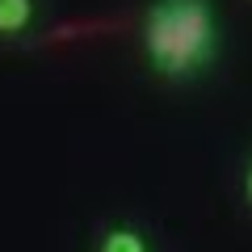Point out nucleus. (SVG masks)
Returning a JSON list of instances; mask_svg holds the SVG:
<instances>
[{
    "mask_svg": "<svg viewBox=\"0 0 252 252\" xmlns=\"http://www.w3.org/2000/svg\"><path fill=\"white\" fill-rule=\"evenodd\" d=\"M143 51L168 80H193L219 55V17L210 0H156L143 17Z\"/></svg>",
    "mask_w": 252,
    "mask_h": 252,
    "instance_id": "f257e3e1",
    "label": "nucleus"
},
{
    "mask_svg": "<svg viewBox=\"0 0 252 252\" xmlns=\"http://www.w3.org/2000/svg\"><path fill=\"white\" fill-rule=\"evenodd\" d=\"M34 21V0H0V34H21Z\"/></svg>",
    "mask_w": 252,
    "mask_h": 252,
    "instance_id": "f03ea898",
    "label": "nucleus"
},
{
    "mask_svg": "<svg viewBox=\"0 0 252 252\" xmlns=\"http://www.w3.org/2000/svg\"><path fill=\"white\" fill-rule=\"evenodd\" d=\"M97 252H147V240L135 231V227H109Z\"/></svg>",
    "mask_w": 252,
    "mask_h": 252,
    "instance_id": "7ed1b4c3",
    "label": "nucleus"
},
{
    "mask_svg": "<svg viewBox=\"0 0 252 252\" xmlns=\"http://www.w3.org/2000/svg\"><path fill=\"white\" fill-rule=\"evenodd\" d=\"M244 202L252 206V160H248V168H244Z\"/></svg>",
    "mask_w": 252,
    "mask_h": 252,
    "instance_id": "20e7f679",
    "label": "nucleus"
}]
</instances>
